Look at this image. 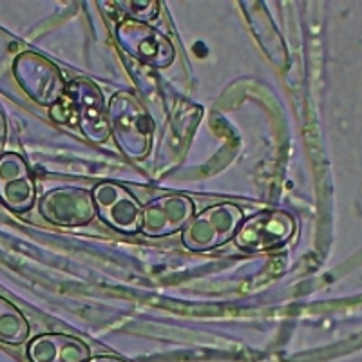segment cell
<instances>
[{"label": "cell", "mask_w": 362, "mask_h": 362, "mask_svg": "<svg viewBox=\"0 0 362 362\" xmlns=\"http://www.w3.org/2000/svg\"><path fill=\"white\" fill-rule=\"evenodd\" d=\"M243 223V210L232 203H219L194 214L183 228V245L192 252H206L234 239Z\"/></svg>", "instance_id": "obj_2"}, {"label": "cell", "mask_w": 362, "mask_h": 362, "mask_svg": "<svg viewBox=\"0 0 362 362\" xmlns=\"http://www.w3.org/2000/svg\"><path fill=\"white\" fill-rule=\"evenodd\" d=\"M6 136H8V125H6L4 112L0 111V158H2V154H4Z\"/></svg>", "instance_id": "obj_15"}, {"label": "cell", "mask_w": 362, "mask_h": 362, "mask_svg": "<svg viewBox=\"0 0 362 362\" xmlns=\"http://www.w3.org/2000/svg\"><path fill=\"white\" fill-rule=\"evenodd\" d=\"M40 214L57 226L89 225L96 216L93 194L80 187H60L40 199Z\"/></svg>", "instance_id": "obj_8"}, {"label": "cell", "mask_w": 362, "mask_h": 362, "mask_svg": "<svg viewBox=\"0 0 362 362\" xmlns=\"http://www.w3.org/2000/svg\"><path fill=\"white\" fill-rule=\"evenodd\" d=\"M67 102L73 111V122L87 140L103 144L109 132L107 112L103 109L102 93L90 80H74L67 86Z\"/></svg>", "instance_id": "obj_6"}, {"label": "cell", "mask_w": 362, "mask_h": 362, "mask_svg": "<svg viewBox=\"0 0 362 362\" xmlns=\"http://www.w3.org/2000/svg\"><path fill=\"white\" fill-rule=\"evenodd\" d=\"M86 362H125V361L116 357H105V355H100V357H89Z\"/></svg>", "instance_id": "obj_16"}, {"label": "cell", "mask_w": 362, "mask_h": 362, "mask_svg": "<svg viewBox=\"0 0 362 362\" xmlns=\"http://www.w3.org/2000/svg\"><path fill=\"white\" fill-rule=\"evenodd\" d=\"M90 194L96 206V214L105 225L122 234H136L141 230L144 209L125 187L105 181L96 185Z\"/></svg>", "instance_id": "obj_5"}, {"label": "cell", "mask_w": 362, "mask_h": 362, "mask_svg": "<svg viewBox=\"0 0 362 362\" xmlns=\"http://www.w3.org/2000/svg\"><path fill=\"white\" fill-rule=\"evenodd\" d=\"M37 199V189L28 163L17 153L0 158V202L13 212H28Z\"/></svg>", "instance_id": "obj_10"}, {"label": "cell", "mask_w": 362, "mask_h": 362, "mask_svg": "<svg viewBox=\"0 0 362 362\" xmlns=\"http://www.w3.org/2000/svg\"><path fill=\"white\" fill-rule=\"evenodd\" d=\"M247 6V15L250 18V25L254 29L255 37L259 40V44L263 45L264 53L268 54L272 62L283 64L286 62V49H284L283 42H281L279 33H277L276 25L272 22V18L268 17L267 8L259 2H250Z\"/></svg>", "instance_id": "obj_12"}, {"label": "cell", "mask_w": 362, "mask_h": 362, "mask_svg": "<svg viewBox=\"0 0 362 362\" xmlns=\"http://www.w3.org/2000/svg\"><path fill=\"white\" fill-rule=\"evenodd\" d=\"M13 71L22 89L40 105L53 107L66 96L67 83L60 69L35 51L18 54Z\"/></svg>", "instance_id": "obj_3"}, {"label": "cell", "mask_w": 362, "mask_h": 362, "mask_svg": "<svg viewBox=\"0 0 362 362\" xmlns=\"http://www.w3.org/2000/svg\"><path fill=\"white\" fill-rule=\"evenodd\" d=\"M116 6L122 8V11L129 17V21L134 22H144L148 24L158 17L160 13V2L156 0H119Z\"/></svg>", "instance_id": "obj_14"}, {"label": "cell", "mask_w": 362, "mask_h": 362, "mask_svg": "<svg viewBox=\"0 0 362 362\" xmlns=\"http://www.w3.org/2000/svg\"><path fill=\"white\" fill-rule=\"evenodd\" d=\"M194 218V203L187 196H160L145 205L141 232L148 238H165L183 230Z\"/></svg>", "instance_id": "obj_9"}, {"label": "cell", "mask_w": 362, "mask_h": 362, "mask_svg": "<svg viewBox=\"0 0 362 362\" xmlns=\"http://www.w3.org/2000/svg\"><path fill=\"white\" fill-rule=\"evenodd\" d=\"M31 362H86L90 357L89 346L66 334H44L28 346Z\"/></svg>", "instance_id": "obj_11"}, {"label": "cell", "mask_w": 362, "mask_h": 362, "mask_svg": "<svg viewBox=\"0 0 362 362\" xmlns=\"http://www.w3.org/2000/svg\"><path fill=\"white\" fill-rule=\"evenodd\" d=\"M28 337L29 325L24 313L8 299L0 297V342L17 346L28 341Z\"/></svg>", "instance_id": "obj_13"}, {"label": "cell", "mask_w": 362, "mask_h": 362, "mask_svg": "<svg viewBox=\"0 0 362 362\" xmlns=\"http://www.w3.org/2000/svg\"><path fill=\"white\" fill-rule=\"evenodd\" d=\"M107 124L109 132L125 156L131 160L147 156L153 144V124L134 96L127 93L112 96L107 109Z\"/></svg>", "instance_id": "obj_1"}, {"label": "cell", "mask_w": 362, "mask_h": 362, "mask_svg": "<svg viewBox=\"0 0 362 362\" xmlns=\"http://www.w3.org/2000/svg\"><path fill=\"white\" fill-rule=\"evenodd\" d=\"M118 44L136 60L151 67H167L174 60V45L151 24L124 21L116 28Z\"/></svg>", "instance_id": "obj_7"}, {"label": "cell", "mask_w": 362, "mask_h": 362, "mask_svg": "<svg viewBox=\"0 0 362 362\" xmlns=\"http://www.w3.org/2000/svg\"><path fill=\"white\" fill-rule=\"evenodd\" d=\"M296 223L283 210H263L239 225L234 243L247 254H259L281 247L292 238Z\"/></svg>", "instance_id": "obj_4"}]
</instances>
